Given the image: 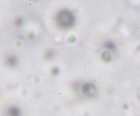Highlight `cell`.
I'll list each match as a JSON object with an SVG mask.
<instances>
[{"label":"cell","instance_id":"6da1fadb","mask_svg":"<svg viewBox=\"0 0 140 116\" xmlns=\"http://www.w3.org/2000/svg\"><path fill=\"white\" fill-rule=\"evenodd\" d=\"M57 20L62 26L69 27L74 23V17L69 11H62L58 14Z\"/></svg>","mask_w":140,"mask_h":116},{"label":"cell","instance_id":"7a4b0ae2","mask_svg":"<svg viewBox=\"0 0 140 116\" xmlns=\"http://www.w3.org/2000/svg\"><path fill=\"white\" fill-rule=\"evenodd\" d=\"M83 92H84V94H85L88 96H93L95 92H96V88L95 87L90 83L85 84L83 87Z\"/></svg>","mask_w":140,"mask_h":116},{"label":"cell","instance_id":"3957f363","mask_svg":"<svg viewBox=\"0 0 140 116\" xmlns=\"http://www.w3.org/2000/svg\"><path fill=\"white\" fill-rule=\"evenodd\" d=\"M18 113H19L18 110V109H16L15 108H13L10 111V114L11 115V116H18Z\"/></svg>","mask_w":140,"mask_h":116},{"label":"cell","instance_id":"277c9868","mask_svg":"<svg viewBox=\"0 0 140 116\" xmlns=\"http://www.w3.org/2000/svg\"><path fill=\"white\" fill-rule=\"evenodd\" d=\"M16 59L13 58V57H11V58H10L8 59V64H11V65L15 64H16Z\"/></svg>","mask_w":140,"mask_h":116}]
</instances>
